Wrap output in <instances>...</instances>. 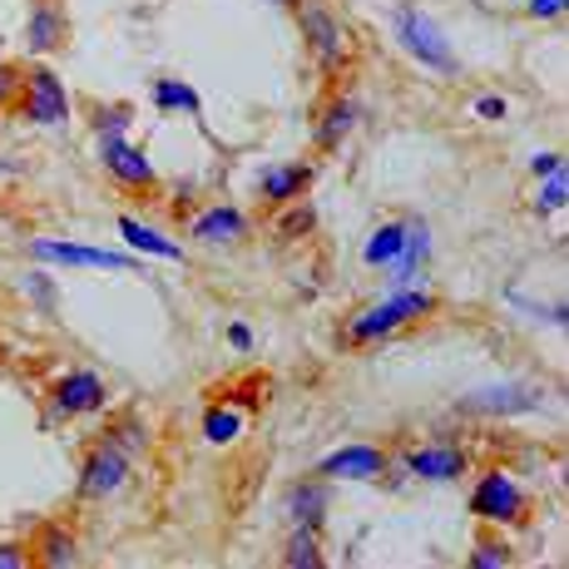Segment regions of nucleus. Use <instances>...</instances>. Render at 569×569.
Wrapping results in <instances>:
<instances>
[{"mask_svg": "<svg viewBox=\"0 0 569 569\" xmlns=\"http://www.w3.org/2000/svg\"><path fill=\"white\" fill-rule=\"evenodd\" d=\"M100 163L114 173L119 183H129V189H154V183H159L149 154H144V149H134L129 139H100Z\"/></svg>", "mask_w": 569, "mask_h": 569, "instance_id": "10", "label": "nucleus"}, {"mask_svg": "<svg viewBox=\"0 0 569 569\" xmlns=\"http://www.w3.org/2000/svg\"><path fill=\"white\" fill-rule=\"evenodd\" d=\"M535 407H545V387H520V381H510V387H480L476 397L461 401L466 416H520Z\"/></svg>", "mask_w": 569, "mask_h": 569, "instance_id": "9", "label": "nucleus"}, {"mask_svg": "<svg viewBox=\"0 0 569 569\" xmlns=\"http://www.w3.org/2000/svg\"><path fill=\"white\" fill-rule=\"evenodd\" d=\"M407 470L416 480H456L470 470V456L456 451V446H421V451L407 456Z\"/></svg>", "mask_w": 569, "mask_h": 569, "instance_id": "13", "label": "nucleus"}, {"mask_svg": "<svg viewBox=\"0 0 569 569\" xmlns=\"http://www.w3.org/2000/svg\"><path fill=\"white\" fill-rule=\"evenodd\" d=\"M506 100H496V94H480V100H476V114L480 119H506Z\"/></svg>", "mask_w": 569, "mask_h": 569, "instance_id": "33", "label": "nucleus"}, {"mask_svg": "<svg viewBox=\"0 0 569 569\" xmlns=\"http://www.w3.org/2000/svg\"><path fill=\"white\" fill-rule=\"evenodd\" d=\"M298 26H302V36H308V50L317 54L322 70H337V64L347 60V30L322 0H298Z\"/></svg>", "mask_w": 569, "mask_h": 569, "instance_id": "5", "label": "nucleus"}, {"mask_svg": "<svg viewBox=\"0 0 569 569\" xmlns=\"http://www.w3.org/2000/svg\"><path fill=\"white\" fill-rule=\"evenodd\" d=\"M565 169V154H535L530 159V173L535 179H550V173H560Z\"/></svg>", "mask_w": 569, "mask_h": 569, "instance_id": "32", "label": "nucleus"}, {"mask_svg": "<svg viewBox=\"0 0 569 569\" xmlns=\"http://www.w3.org/2000/svg\"><path fill=\"white\" fill-rule=\"evenodd\" d=\"M20 114L30 124H64L70 119V94H64L60 74L46 64H30L26 80H20Z\"/></svg>", "mask_w": 569, "mask_h": 569, "instance_id": "4", "label": "nucleus"}, {"mask_svg": "<svg viewBox=\"0 0 569 569\" xmlns=\"http://www.w3.org/2000/svg\"><path fill=\"white\" fill-rule=\"evenodd\" d=\"M26 565H36L26 545H0V569H26Z\"/></svg>", "mask_w": 569, "mask_h": 569, "instance_id": "31", "label": "nucleus"}, {"mask_svg": "<svg viewBox=\"0 0 569 569\" xmlns=\"http://www.w3.org/2000/svg\"><path fill=\"white\" fill-rule=\"evenodd\" d=\"M119 233H124V243L134 248V253H149V258H183V248L173 243V238H163L154 233V228H144L139 218H119Z\"/></svg>", "mask_w": 569, "mask_h": 569, "instance_id": "18", "label": "nucleus"}, {"mask_svg": "<svg viewBox=\"0 0 569 569\" xmlns=\"http://www.w3.org/2000/svg\"><path fill=\"white\" fill-rule=\"evenodd\" d=\"M426 253H431V228L426 223H407V243H401V253L387 262V278H391V288H407V282L421 272V262H426Z\"/></svg>", "mask_w": 569, "mask_h": 569, "instance_id": "14", "label": "nucleus"}, {"mask_svg": "<svg viewBox=\"0 0 569 569\" xmlns=\"http://www.w3.org/2000/svg\"><path fill=\"white\" fill-rule=\"evenodd\" d=\"M60 46H64V16L54 6H36V16H30V26H26V50L50 54Z\"/></svg>", "mask_w": 569, "mask_h": 569, "instance_id": "16", "label": "nucleus"}, {"mask_svg": "<svg viewBox=\"0 0 569 569\" xmlns=\"http://www.w3.org/2000/svg\"><path fill=\"white\" fill-rule=\"evenodd\" d=\"M20 80H26V70H20V64H0V109H6V104H16Z\"/></svg>", "mask_w": 569, "mask_h": 569, "instance_id": "29", "label": "nucleus"}, {"mask_svg": "<svg viewBox=\"0 0 569 569\" xmlns=\"http://www.w3.org/2000/svg\"><path fill=\"white\" fill-rule=\"evenodd\" d=\"M352 124H357V104L352 100H332L327 104V114H322V124H317V144L337 149L347 134H352Z\"/></svg>", "mask_w": 569, "mask_h": 569, "instance_id": "20", "label": "nucleus"}, {"mask_svg": "<svg viewBox=\"0 0 569 569\" xmlns=\"http://www.w3.org/2000/svg\"><path fill=\"white\" fill-rule=\"evenodd\" d=\"M129 124H134V109H129V104H109V109L94 114V134H100V139H124Z\"/></svg>", "mask_w": 569, "mask_h": 569, "instance_id": "24", "label": "nucleus"}, {"mask_svg": "<svg viewBox=\"0 0 569 569\" xmlns=\"http://www.w3.org/2000/svg\"><path fill=\"white\" fill-rule=\"evenodd\" d=\"M401 243H407V223H381L377 233L367 238L362 262H367V268H387V262L401 253Z\"/></svg>", "mask_w": 569, "mask_h": 569, "instance_id": "21", "label": "nucleus"}, {"mask_svg": "<svg viewBox=\"0 0 569 569\" xmlns=\"http://www.w3.org/2000/svg\"><path fill=\"white\" fill-rule=\"evenodd\" d=\"M228 342H233L238 352H248V347H253V332H248L243 322H233V327H228Z\"/></svg>", "mask_w": 569, "mask_h": 569, "instance_id": "35", "label": "nucleus"}, {"mask_svg": "<svg viewBox=\"0 0 569 569\" xmlns=\"http://www.w3.org/2000/svg\"><path fill=\"white\" fill-rule=\"evenodd\" d=\"M322 510H327V486L322 480H308V486L292 490V516H298V525L317 530V525H322Z\"/></svg>", "mask_w": 569, "mask_h": 569, "instance_id": "22", "label": "nucleus"}, {"mask_svg": "<svg viewBox=\"0 0 569 569\" xmlns=\"http://www.w3.org/2000/svg\"><path fill=\"white\" fill-rule=\"evenodd\" d=\"M565 203H569V183H565V169H560V173H550V179H545V189H540V199H535V208H540V213H560Z\"/></svg>", "mask_w": 569, "mask_h": 569, "instance_id": "27", "label": "nucleus"}, {"mask_svg": "<svg viewBox=\"0 0 569 569\" xmlns=\"http://www.w3.org/2000/svg\"><path fill=\"white\" fill-rule=\"evenodd\" d=\"M565 6L569 0H530V16L535 20H555V16H565Z\"/></svg>", "mask_w": 569, "mask_h": 569, "instance_id": "34", "label": "nucleus"}, {"mask_svg": "<svg viewBox=\"0 0 569 569\" xmlns=\"http://www.w3.org/2000/svg\"><path fill=\"white\" fill-rule=\"evenodd\" d=\"M203 436L213 446H228V441H238V436H243V416H238L233 407H213L203 416Z\"/></svg>", "mask_w": 569, "mask_h": 569, "instance_id": "23", "label": "nucleus"}, {"mask_svg": "<svg viewBox=\"0 0 569 569\" xmlns=\"http://www.w3.org/2000/svg\"><path fill=\"white\" fill-rule=\"evenodd\" d=\"M381 470H387V456H381L377 446H342V451L322 456L317 476L322 480H377Z\"/></svg>", "mask_w": 569, "mask_h": 569, "instance_id": "11", "label": "nucleus"}, {"mask_svg": "<svg viewBox=\"0 0 569 569\" xmlns=\"http://www.w3.org/2000/svg\"><path fill=\"white\" fill-rule=\"evenodd\" d=\"M391 26H397V40L416 54V60L426 64V70H436V74H456V50H451V40L441 36V26H436V20L426 16V10L401 6L397 16H391Z\"/></svg>", "mask_w": 569, "mask_h": 569, "instance_id": "2", "label": "nucleus"}, {"mask_svg": "<svg viewBox=\"0 0 569 569\" xmlns=\"http://www.w3.org/2000/svg\"><path fill=\"white\" fill-rule=\"evenodd\" d=\"M288 565H302V569H322V555H317V530L302 525L288 545Z\"/></svg>", "mask_w": 569, "mask_h": 569, "instance_id": "25", "label": "nucleus"}, {"mask_svg": "<svg viewBox=\"0 0 569 569\" xmlns=\"http://www.w3.org/2000/svg\"><path fill=\"white\" fill-rule=\"evenodd\" d=\"M30 258L60 262V268H109V272H134V258L109 253V248H84V243H60V238H36Z\"/></svg>", "mask_w": 569, "mask_h": 569, "instance_id": "7", "label": "nucleus"}, {"mask_svg": "<svg viewBox=\"0 0 569 569\" xmlns=\"http://www.w3.org/2000/svg\"><path fill=\"white\" fill-rule=\"evenodd\" d=\"M199 243H238V238L248 233V218L238 213V208H208V213H199L193 218V228H189Z\"/></svg>", "mask_w": 569, "mask_h": 569, "instance_id": "15", "label": "nucleus"}, {"mask_svg": "<svg viewBox=\"0 0 569 569\" xmlns=\"http://www.w3.org/2000/svg\"><path fill=\"white\" fill-rule=\"evenodd\" d=\"M510 565V545L506 540H480L470 555V569H506Z\"/></svg>", "mask_w": 569, "mask_h": 569, "instance_id": "26", "label": "nucleus"}, {"mask_svg": "<svg viewBox=\"0 0 569 569\" xmlns=\"http://www.w3.org/2000/svg\"><path fill=\"white\" fill-rule=\"evenodd\" d=\"M154 109H163V114H193V119H199L203 100H199V90H193V84L173 80V74H159V80H154Z\"/></svg>", "mask_w": 569, "mask_h": 569, "instance_id": "17", "label": "nucleus"}, {"mask_svg": "<svg viewBox=\"0 0 569 569\" xmlns=\"http://www.w3.org/2000/svg\"><path fill=\"white\" fill-rule=\"evenodd\" d=\"M426 312H436V298L431 292H407V288H397L391 298H381V302H371V308H362L347 322V342L352 347H367V342H381V337H391L397 327H407L416 322V317H426Z\"/></svg>", "mask_w": 569, "mask_h": 569, "instance_id": "1", "label": "nucleus"}, {"mask_svg": "<svg viewBox=\"0 0 569 569\" xmlns=\"http://www.w3.org/2000/svg\"><path fill=\"white\" fill-rule=\"evenodd\" d=\"M282 208H288V203H282ZM308 228H312V208L302 203V199H298V208H288V213L278 218V233H282V238H302Z\"/></svg>", "mask_w": 569, "mask_h": 569, "instance_id": "28", "label": "nucleus"}, {"mask_svg": "<svg viewBox=\"0 0 569 569\" xmlns=\"http://www.w3.org/2000/svg\"><path fill=\"white\" fill-rule=\"evenodd\" d=\"M282 6H298V0H282Z\"/></svg>", "mask_w": 569, "mask_h": 569, "instance_id": "36", "label": "nucleus"}, {"mask_svg": "<svg viewBox=\"0 0 569 569\" xmlns=\"http://www.w3.org/2000/svg\"><path fill=\"white\" fill-rule=\"evenodd\" d=\"M26 292H36V298H40V308H54V288H50V278H46V272H30V278H26Z\"/></svg>", "mask_w": 569, "mask_h": 569, "instance_id": "30", "label": "nucleus"}, {"mask_svg": "<svg viewBox=\"0 0 569 569\" xmlns=\"http://www.w3.org/2000/svg\"><path fill=\"white\" fill-rule=\"evenodd\" d=\"M129 480V451L104 436L80 466V500H104Z\"/></svg>", "mask_w": 569, "mask_h": 569, "instance_id": "6", "label": "nucleus"}, {"mask_svg": "<svg viewBox=\"0 0 569 569\" xmlns=\"http://www.w3.org/2000/svg\"><path fill=\"white\" fill-rule=\"evenodd\" d=\"M36 565H50V569H64V565H74L80 555H74V535L70 530H60V525H50V530H40V540H36V555H30Z\"/></svg>", "mask_w": 569, "mask_h": 569, "instance_id": "19", "label": "nucleus"}, {"mask_svg": "<svg viewBox=\"0 0 569 569\" xmlns=\"http://www.w3.org/2000/svg\"><path fill=\"white\" fill-rule=\"evenodd\" d=\"M308 189H312V163H268V169L258 173V193L278 208L298 203Z\"/></svg>", "mask_w": 569, "mask_h": 569, "instance_id": "12", "label": "nucleus"}, {"mask_svg": "<svg viewBox=\"0 0 569 569\" xmlns=\"http://www.w3.org/2000/svg\"><path fill=\"white\" fill-rule=\"evenodd\" d=\"M109 401V387L94 371H64L50 387V416H90Z\"/></svg>", "mask_w": 569, "mask_h": 569, "instance_id": "8", "label": "nucleus"}, {"mask_svg": "<svg viewBox=\"0 0 569 569\" xmlns=\"http://www.w3.org/2000/svg\"><path fill=\"white\" fill-rule=\"evenodd\" d=\"M470 516L490 520V525H520L525 516H530V496L520 490L516 476L490 470V476H480L476 490H470Z\"/></svg>", "mask_w": 569, "mask_h": 569, "instance_id": "3", "label": "nucleus"}]
</instances>
